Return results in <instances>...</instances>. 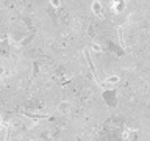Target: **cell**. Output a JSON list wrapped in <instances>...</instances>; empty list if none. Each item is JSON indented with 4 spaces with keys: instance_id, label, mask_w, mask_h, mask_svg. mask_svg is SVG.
Segmentation results:
<instances>
[{
    "instance_id": "obj_2",
    "label": "cell",
    "mask_w": 150,
    "mask_h": 141,
    "mask_svg": "<svg viewBox=\"0 0 150 141\" xmlns=\"http://www.w3.org/2000/svg\"><path fill=\"white\" fill-rule=\"evenodd\" d=\"M91 11L94 16L97 17H103V14H105V8H103V3L100 0H92L91 3Z\"/></svg>"
},
{
    "instance_id": "obj_4",
    "label": "cell",
    "mask_w": 150,
    "mask_h": 141,
    "mask_svg": "<svg viewBox=\"0 0 150 141\" xmlns=\"http://www.w3.org/2000/svg\"><path fill=\"white\" fill-rule=\"evenodd\" d=\"M102 50H103V47L98 44V42H92V44H91V52H92V53H100Z\"/></svg>"
},
{
    "instance_id": "obj_5",
    "label": "cell",
    "mask_w": 150,
    "mask_h": 141,
    "mask_svg": "<svg viewBox=\"0 0 150 141\" xmlns=\"http://www.w3.org/2000/svg\"><path fill=\"white\" fill-rule=\"evenodd\" d=\"M50 6L55 8V9H59L61 6H63V0H49Z\"/></svg>"
},
{
    "instance_id": "obj_1",
    "label": "cell",
    "mask_w": 150,
    "mask_h": 141,
    "mask_svg": "<svg viewBox=\"0 0 150 141\" xmlns=\"http://www.w3.org/2000/svg\"><path fill=\"white\" fill-rule=\"evenodd\" d=\"M110 8L114 14H122L127 9V0H111Z\"/></svg>"
},
{
    "instance_id": "obj_7",
    "label": "cell",
    "mask_w": 150,
    "mask_h": 141,
    "mask_svg": "<svg viewBox=\"0 0 150 141\" xmlns=\"http://www.w3.org/2000/svg\"><path fill=\"white\" fill-rule=\"evenodd\" d=\"M3 75H5V68L0 64V77H3Z\"/></svg>"
},
{
    "instance_id": "obj_3",
    "label": "cell",
    "mask_w": 150,
    "mask_h": 141,
    "mask_svg": "<svg viewBox=\"0 0 150 141\" xmlns=\"http://www.w3.org/2000/svg\"><path fill=\"white\" fill-rule=\"evenodd\" d=\"M120 83V77L117 74H111L105 78V85L106 86H116V85Z\"/></svg>"
},
{
    "instance_id": "obj_6",
    "label": "cell",
    "mask_w": 150,
    "mask_h": 141,
    "mask_svg": "<svg viewBox=\"0 0 150 141\" xmlns=\"http://www.w3.org/2000/svg\"><path fill=\"white\" fill-rule=\"evenodd\" d=\"M69 110H70V103H69V102H63V103L59 105V111L69 113Z\"/></svg>"
},
{
    "instance_id": "obj_8",
    "label": "cell",
    "mask_w": 150,
    "mask_h": 141,
    "mask_svg": "<svg viewBox=\"0 0 150 141\" xmlns=\"http://www.w3.org/2000/svg\"><path fill=\"white\" fill-rule=\"evenodd\" d=\"M2 124H3V116L0 115V127H2Z\"/></svg>"
}]
</instances>
